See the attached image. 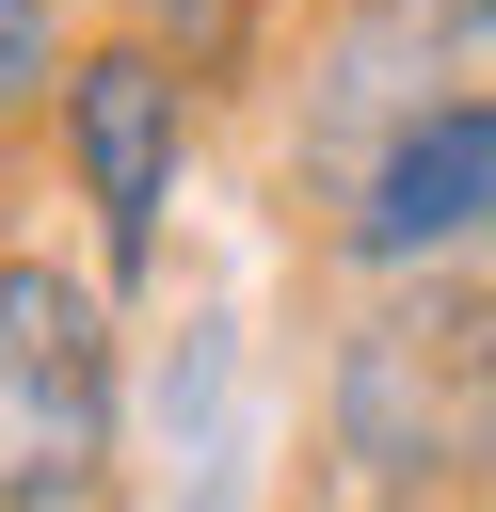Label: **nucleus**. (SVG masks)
<instances>
[{
    "label": "nucleus",
    "instance_id": "obj_1",
    "mask_svg": "<svg viewBox=\"0 0 496 512\" xmlns=\"http://www.w3.org/2000/svg\"><path fill=\"white\" fill-rule=\"evenodd\" d=\"M320 464L352 512H448L496 480V288H368L320 352Z\"/></svg>",
    "mask_w": 496,
    "mask_h": 512
},
{
    "label": "nucleus",
    "instance_id": "obj_2",
    "mask_svg": "<svg viewBox=\"0 0 496 512\" xmlns=\"http://www.w3.org/2000/svg\"><path fill=\"white\" fill-rule=\"evenodd\" d=\"M112 288L64 256H0V512H96L112 496Z\"/></svg>",
    "mask_w": 496,
    "mask_h": 512
},
{
    "label": "nucleus",
    "instance_id": "obj_3",
    "mask_svg": "<svg viewBox=\"0 0 496 512\" xmlns=\"http://www.w3.org/2000/svg\"><path fill=\"white\" fill-rule=\"evenodd\" d=\"M192 128H208V96H192L128 16H112V32H80L64 112H48V160H64V192H80V224H96V272H112V288H144V272H160L176 192H192Z\"/></svg>",
    "mask_w": 496,
    "mask_h": 512
},
{
    "label": "nucleus",
    "instance_id": "obj_4",
    "mask_svg": "<svg viewBox=\"0 0 496 512\" xmlns=\"http://www.w3.org/2000/svg\"><path fill=\"white\" fill-rule=\"evenodd\" d=\"M496 240V80H448L384 160H368V192L336 208V272H368V288H448L464 256Z\"/></svg>",
    "mask_w": 496,
    "mask_h": 512
},
{
    "label": "nucleus",
    "instance_id": "obj_5",
    "mask_svg": "<svg viewBox=\"0 0 496 512\" xmlns=\"http://www.w3.org/2000/svg\"><path fill=\"white\" fill-rule=\"evenodd\" d=\"M432 96H448L432 16H400V0H336V16H320V48H304V128H288V192L320 208V240H336V208L368 192V160H384Z\"/></svg>",
    "mask_w": 496,
    "mask_h": 512
},
{
    "label": "nucleus",
    "instance_id": "obj_6",
    "mask_svg": "<svg viewBox=\"0 0 496 512\" xmlns=\"http://www.w3.org/2000/svg\"><path fill=\"white\" fill-rule=\"evenodd\" d=\"M128 32H144L192 96H224V80L256 64V0H128Z\"/></svg>",
    "mask_w": 496,
    "mask_h": 512
},
{
    "label": "nucleus",
    "instance_id": "obj_7",
    "mask_svg": "<svg viewBox=\"0 0 496 512\" xmlns=\"http://www.w3.org/2000/svg\"><path fill=\"white\" fill-rule=\"evenodd\" d=\"M64 64H80V16L64 0H0V144L64 112Z\"/></svg>",
    "mask_w": 496,
    "mask_h": 512
},
{
    "label": "nucleus",
    "instance_id": "obj_8",
    "mask_svg": "<svg viewBox=\"0 0 496 512\" xmlns=\"http://www.w3.org/2000/svg\"><path fill=\"white\" fill-rule=\"evenodd\" d=\"M400 16H432V48H496V0H400Z\"/></svg>",
    "mask_w": 496,
    "mask_h": 512
}]
</instances>
